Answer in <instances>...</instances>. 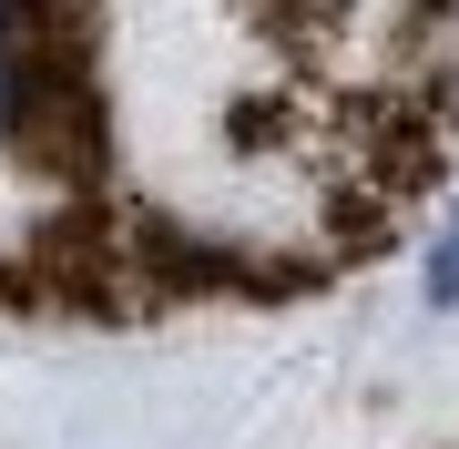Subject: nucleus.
<instances>
[{
    "label": "nucleus",
    "mask_w": 459,
    "mask_h": 449,
    "mask_svg": "<svg viewBox=\"0 0 459 449\" xmlns=\"http://www.w3.org/2000/svg\"><path fill=\"white\" fill-rule=\"evenodd\" d=\"M21 143H41V41H31V0H0V164Z\"/></svg>",
    "instance_id": "nucleus-1"
},
{
    "label": "nucleus",
    "mask_w": 459,
    "mask_h": 449,
    "mask_svg": "<svg viewBox=\"0 0 459 449\" xmlns=\"http://www.w3.org/2000/svg\"><path fill=\"white\" fill-rule=\"evenodd\" d=\"M429 297H439V307H459V225L429 246Z\"/></svg>",
    "instance_id": "nucleus-2"
}]
</instances>
